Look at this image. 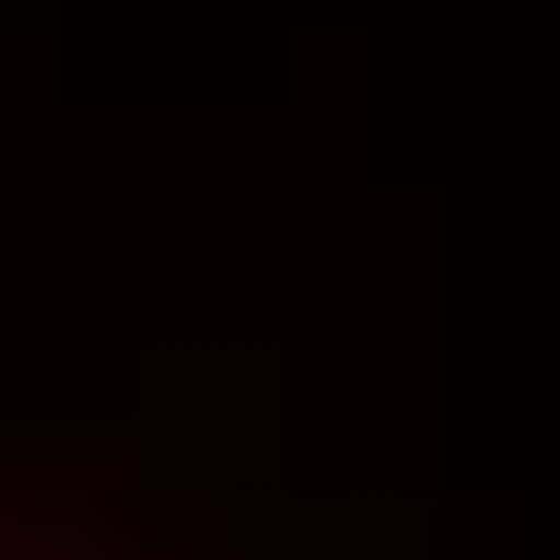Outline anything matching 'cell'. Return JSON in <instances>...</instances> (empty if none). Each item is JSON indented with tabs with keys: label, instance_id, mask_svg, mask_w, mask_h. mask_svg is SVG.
<instances>
[{
	"label": "cell",
	"instance_id": "cell-1",
	"mask_svg": "<svg viewBox=\"0 0 560 560\" xmlns=\"http://www.w3.org/2000/svg\"><path fill=\"white\" fill-rule=\"evenodd\" d=\"M0 560H126V551H107V541H97V532H78V522L0 512Z\"/></svg>",
	"mask_w": 560,
	"mask_h": 560
}]
</instances>
